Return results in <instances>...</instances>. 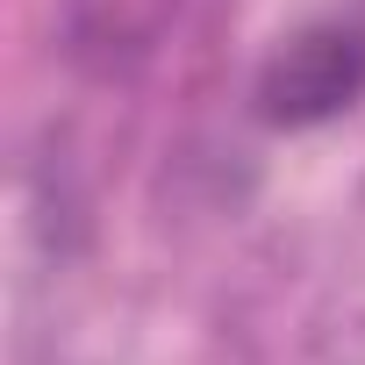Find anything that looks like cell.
I'll return each mask as SVG.
<instances>
[{
  "label": "cell",
  "instance_id": "1",
  "mask_svg": "<svg viewBox=\"0 0 365 365\" xmlns=\"http://www.w3.org/2000/svg\"><path fill=\"white\" fill-rule=\"evenodd\" d=\"M358 101H365V15H315L287 29L251 79V108L265 129H322Z\"/></svg>",
  "mask_w": 365,
  "mask_h": 365
},
{
  "label": "cell",
  "instance_id": "2",
  "mask_svg": "<svg viewBox=\"0 0 365 365\" xmlns=\"http://www.w3.org/2000/svg\"><path fill=\"white\" fill-rule=\"evenodd\" d=\"M179 22V0H58V43L79 79L129 86L158 65Z\"/></svg>",
  "mask_w": 365,
  "mask_h": 365
}]
</instances>
